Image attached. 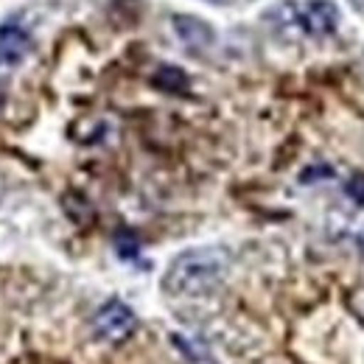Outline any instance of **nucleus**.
I'll return each instance as SVG.
<instances>
[{
	"instance_id": "9b49d317",
	"label": "nucleus",
	"mask_w": 364,
	"mask_h": 364,
	"mask_svg": "<svg viewBox=\"0 0 364 364\" xmlns=\"http://www.w3.org/2000/svg\"><path fill=\"white\" fill-rule=\"evenodd\" d=\"M0 107H3V92H0Z\"/></svg>"
},
{
	"instance_id": "7ed1b4c3",
	"label": "nucleus",
	"mask_w": 364,
	"mask_h": 364,
	"mask_svg": "<svg viewBox=\"0 0 364 364\" xmlns=\"http://www.w3.org/2000/svg\"><path fill=\"white\" fill-rule=\"evenodd\" d=\"M300 23L309 34L314 37H325V34H333L336 23H339V11L331 0H311L303 11H300Z\"/></svg>"
},
{
	"instance_id": "f8f14e48",
	"label": "nucleus",
	"mask_w": 364,
	"mask_h": 364,
	"mask_svg": "<svg viewBox=\"0 0 364 364\" xmlns=\"http://www.w3.org/2000/svg\"><path fill=\"white\" fill-rule=\"evenodd\" d=\"M362 247H364V232H362Z\"/></svg>"
},
{
	"instance_id": "6e6552de",
	"label": "nucleus",
	"mask_w": 364,
	"mask_h": 364,
	"mask_svg": "<svg viewBox=\"0 0 364 364\" xmlns=\"http://www.w3.org/2000/svg\"><path fill=\"white\" fill-rule=\"evenodd\" d=\"M115 247H118V252L124 258H135L137 255V238L132 232H118L115 235Z\"/></svg>"
},
{
	"instance_id": "0eeeda50",
	"label": "nucleus",
	"mask_w": 364,
	"mask_h": 364,
	"mask_svg": "<svg viewBox=\"0 0 364 364\" xmlns=\"http://www.w3.org/2000/svg\"><path fill=\"white\" fill-rule=\"evenodd\" d=\"M62 208H65V213H68L73 222H79V225H87V222H90L92 208L82 193H73V191L65 193V196H62Z\"/></svg>"
},
{
	"instance_id": "9d476101",
	"label": "nucleus",
	"mask_w": 364,
	"mask_h": 364,
	"mask_svg": "<svg viewBox=\"0 0 364 364\" xmlns=\"http://www.w3.org/2000/svg\"><path fill=\"white\" fill-rule=\"evenodd\" d=\"M333 171L331 168H309L306 174H303V182H309V180H319V177H331Z\"/></svg>"
},
{
	"instance_id": "f03ea898",
	"label": "nucleus",
	"mask_w": 364,
	"mask_h": 364,
	"mask_svg": "<svg viewBox=\"0 0 364 364\" xmlns=\"http://www.w3.org/2000/svg\"><path fill=\"white\" fill-rule=\"evenodd\" d=\"M137 319L132 314V309L127 306V303H121V300H109V303H104L98 311H95V317H92V331H95V336L98 339H104V342H124L132 331H135Z\"/></svg>"
},
{
	"instance_id": "423d86ee",
	"label": "nucleus",
	"mask_w": 364,
	"mask_h": 364,
	"mask_svg": "<svg viewBox=\"0 0 364 364\" xmlns=\"http://www.w3.org/2000/svg\"><path fill=\"white\" fill-rule=\"evenodd\" d=\"M151 85L157 87V90H163V92H188V76H185V70H180V68H174V65H163L154 76H151Z\"/></svg>"
},
{
	"instance_id": "1a4fd4ad",
	"label": "nucleus",
	"mask_w": 364,
	"mask_h": 364,
	"mask_svg": "<svg viewBox=\"0 0 364 364\" xmlns=\"http://www.w3.org/2000/svg\"><path fill=\"white\" fill-rule=\"evenodd\" d=\"M348 196L356 202V205H364V174H356V177H350L348 182Z\"/></svg>"
},
{
	"instance_id": "f257e3e1",
	"label": "nucleus",
	"mask_w": 364,
	"mask_h": 364,
	"mask_svg": "<svg viewBox=\"0 0 364 364\" xmlns=\"http://www.w3.org/2000/svg\"><path fill=\"white\" fill-rule=\"evenodd\" d=\"M228 252L219 247L185 250L163 274V289L171 297H202L210 294L228 274Z\"/></svg>"
},
{
	"instance_id": "39448f33",
	"label": "nucleus",
	"mask_w": 364,
	"mask_h": 364,
	"mask_svg": "<svg viewBox=\"0 0 364 364\" xmlns=\"http://www.w3.org/2000/svg\"><path fill=\"white\" fill-rule=\"evenodd\" d=\"M28 50H31L28 31H23L17 26H3L0 28V65H20Z\"/></svg>"
},
{
	"instance_id": "20e7f679",
	"label": "nucleus",
	"mask_w": 364,
	"mask_h": 364,
	"mask_svg": "<svg viewBox=\"0 0 364 364\" xmlns=\"http://www.w3.org/2000/svg\"><path fill=\"white\" fill-rule=\"evenodd\" d=\"M174 31L182 40V46H188L191 50H205L213 46V28L199 20V17H188V14H174Z\"/></svg>"
}]
</instances>
